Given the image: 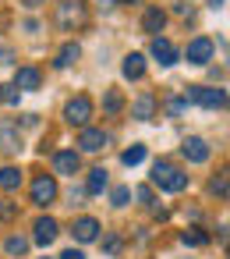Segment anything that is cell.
<instances>
[{
	"mask_svg": "<svg viewBox=\"0 0 230 259\" xmlns=\"http://www.w3.org/2000/svg\"><path fill=\"white\" fill-rule=\"evenodd\" d=\"M71 234H75L78 245H89V241L99 238V220H96V217H78L75 227H71Z\"/></svg>",
	"mask_w": 230,
	"mask_h": 259,
	"instance_id": "13",
	"label": "cell"
},
{
	"mask_svg": "<svg viewBox=\"0 0 230 259\" xmlns=\"http://www.w3.org/2000/svg\"><path fill=\"white\" fill-rule=\"evenodd\" d=\"M163 25H166V11H159V8H149V11L142 15V29H145L149 36H159V32H163Z\"/></svg>",
	"mask_w": 230,
	"mask_h": 259,
	"instance_id": "16",
	"label": "cell"
},
{
	"mask_svg": "<svg viewBox=\"0 0 230 259\" xmlns=\"http://www.w3.org/2000/svg\"><path fill=\"white\" fill-rule=\"evenodd\" d=\"M0 188L18 192L22 188V167H0Z\"/></svg>",
	"mask_w": 230,
	"mask_h": 259,
	"instance_id": "19",
	"label": "cell"
},
{
	"mask_svg": "<svg viewBox=\"0 0 230 259\" xmlns=\"http://www.w3.org/2000/svg\"><path fill=\"white\" fill-rule=\"evenodd\" d=\"M18 217V202H8V199H0V224H11Z\"/></svg>",
	"mask_w": 230,
	"mask_h": 259,
	"instance_id": "27",
	"label": "cell"
},
{
	"mask_svg": "<svg viewBox=\"0 0 230 259\" xmlns=\"http://www.w3.org/2000/svg\"><path fill=\"white\" fill-rule=\"evenodd\" d=\"M121 75H124V78H131V82H135V78H142V75H145V57H142V54H128V57H124V64H121Z\"/></svg>",
	"mask_w": 230,
	"mask_h": 259,
	"instance_id": "17",
	"label": "cell"
},
{
	"mask_svg": "<svg viewBox=\"0 0 230 259\" xmlns=\"http://www.w3.org/2000/svg\"><path fill=\"white\" fill-rule=\"evenodd\" d=\"M82 199H85V188H71V206H82Z\"/></svg>",
	"mask_w": 230,
	"mask_h": 259,
	"instance_id": "34",
	"label": "cell"
},
{
	"mask_svg": "<svg viewBox=\"0 0 230 259\" xmlns=\"http://www.w3.org/2000/svg\"><path fill=\"white\" fill-rule=\"evenodd\" d=\"M53 22H57L61 32H78V29H85V22H89V4H85V0H61V4L53 8Z\"/></svg>",
	"mask_w": 230,
	"mask_h": 259,
	"instance_id": "1",
	"label": "cell"
},
{
	"mask_svg": "<svg viewBox=\"0 0 230 259\" xmlns=\"http://www.w3.org/2000/svg\"><path fill=\"white\" fill-rule=\"evenodd\" d=\"M39 82H43L39 68H29V64H25V68H18V71H15V82H11V85H15L18 93H36V89H39Z\"/></svg>",
	"mask_w": 230,
	"mask_h": 259,
	"instance_id": "14",
	"label": "cell"
},
{
	"mask_svg": "<svg viewBox=\"0 0 230 259\" xmlns=\"http://www.w3.org/2000/svg\"><path fill=\"white\" fill-rule=\"evenodd\" d=\"M184 107H188V103L177 96V100H170V103H166V114H170V117H181V114H184Z\"/></svg>",
	"mask_w": 230,
	"mask_h": 259,
	"instance_id": "30",
	"label": "cell"
},
{
	"mask_svg": "<svg viewBox=\"0 0 230 259\" xmlns=\"http://www.w3.org/2000/svg\"><path fill=\"white\" fill-rule=\"evenodd\" d=\"M209 4H212V8H223V0H209Z\"/></svg>",
	"mask_w": 230,
	"mask_h": 259,
	"instance_id": "38",
	"label": "cell"
},
{
	"mask_svg": "<svg viewBox=\"0 0 230 259\" xmlns=\"http://www.w3.org/2000/svg\"><path fill=\"white\" fill-rule=\"evenodd\" d=\"M121 245H124V241H121V234H106V238H103V252H106V255H117V252H121Z\"/></svg>",
	"mask_w": 230,
	"mask_h": 259,
	"instance_id": "29",
	"label": "cell"
},
{
	"mask_svg": "<svg viewBox=\"0 0 230 259\" xmlns=\"http://www.w3.org/2000/svg\"><path fill=\"white\" fill-rule=\"evenodd\" d=\"M43 259H50V255H43Z\"/></svg>",
	"mask_w": 230,
	"mask_h": 259,
	"instance_id": "40",
	"label": "cell"
},
{
	"mask_svg": "<svg viewBox=\"0 0 230 259\" xmlns=\"http://www.w3.org/2000/svg\"><path fill=\"white\" fill-rule=\"evenodd\" d=\"M181 100H184V103H198V107H205V110H223V107H226V89H209V85H188Z\"/></svg>",
	"mask_w": 230,
	"mask_h": 259,
	"instance_id": "3",
	"label": "cell"
},
{
	"mask_svg": "<svg viewBox=\"0 0 230 259\" xmlns=\"http://www.w3.org/2000/svg\"><path fill=\"white\" fill-rule=\"evenodd\" d=\"M32 231H36V234H32V241L46 248V245H53V241H57V234H61V224H57L53 217H39Z\"/></svg>",
	"mask_w": 230,
	"mask_h": 259,
	"instance_id": "12",
	"label": "cell"
},
{
	"mask_svg": "<svg viewBox=\"0 0 230 259\" xmlns=\"http://www.w3.org/2000/svg\"><path fill=\"white\" fill-rule=\"evenodd\" d=\"M99 4H103V8H117V0H99Z\"/></svg>",
	"mask_w": 230,
	"mask_h": 259,
	"instance_id": "36",
	"label": "cell"
},
{
	"mask_svg": "<svg viewBox=\"0 0 230 259\" xmlns=\"http://www.w3.org/2000/svg\"><path fill=\"white\" fill-rule=\"evenodd\" d=\"M209 192H212L216 199H226V170H219V174L209 181Z\"/></svg>",
	"mask_w": 230,
	"mask_h": 259,
	"instance_id": "26",
	"label": "cell"
},
{
	"mask_svg": "<svg viewBox=\"0 0 230 259\" xmlns=\"http://www.w3.org/2000/svg\"><path fill=\"white\" fill-rule=\"evenodd\" d=\"M128 199H131V188L128 185H121V188H113V195H110V202L121 209V206H128Z\"/></svg>",
	"mask_w": 230,
	"mask_h": 259,
	"instance_id": "28",
	"label": "cell"
},
{
	"mask_svg": "<svg viewBox=\"0 0 230 259\" xmlns=\"http://www.w3.org/2000/svg\"><path fill=\"white\" fill-rule=\"evenodd\" d=\"M174 11H177V15H181V18H191V4H177V8H174Z\"/></svg>",
	"mask_w": 230,
	"mask_h": 259,
	"instance_id": "35",
	"label": "cell"
},
{
	"mask_svg": "<svg viewBox=\"0 0 230 259\" xmlns=\"http://www.w3.org/2000/svg\"><path fill=\"white\" fill-rule=\"evenodd\" d=\"M92 100L85 96V93H78V96H71L68 103H64V121L68 124H75V128H89V121H92Z\"/></svg>",
	"mask_w": 230,
	"mask_h": 259,
	"instance_id": "4",
	"label": "cell"
},
{
	"mask_svg": "<svg viewBox=\"0 0 230 259\" xmlns=\"http://www.w3.org/2000/svg\"><path fill=\"white\" fill-rule=\"evenodd\" d=\"M106 185H110L106 167H92V170H89V181H85V192H89V195H103Z\"/></svg>",
	"mask_w": 230,
	"mask_h": 259,
	"instance_id": "18",
	"label": "cell"
},
{
	"mask_svg": "<svg viewBox=\"0 0 230 259\" xmlns=\"http://www.w3.org/2000/svg\"><path fill=\"white\" fill-rule=\"evenodd\" d=\"M4 252H8L11 259H22V255L29 252V238H22V234H11V238L4 241Z\"/></svg>",
	"mask_w": 230,
	"mask_h": 259,
	"instance_id": "22",
	"label": "cell"
},
{
	"mask_svg": "<svg viewBox=\"0 0 230 259\" xmlns=\"http://www.w3.org/2000/svg\"><path fill=\"white\" fill-rule=\"evenodd\" d=\"M18 100H22V93L8 82V85H0V107H18Z\"/></svg>",
	"mask_w": 230,
	"mask_h": 259,
	"instance_id": "25",
	"label": "cell"
},
{
	"mask_svg": "<svg viewBox=\"0 0 230 259\" xmlns=\"http://www.w3.org/2000/svg\"><path fill=\"white\" fill-rule=\"evenodd\" d=\"M61 259H85V252H82V248H64Z\"/></svg>",
	"mask_w": 230,
	"mask_h": 259,
	"instance_id": "33",
	"label": "cell"
},
{
	"mask_svg": "<svg viewBox=\"0 0 230 259\" xmlns=\"http://www.w3.org/2000/svg\"><path fill=\"white\" fill-rule=\"evenodd\" d=\"M29 192H32V202H36V206H50V202L57 199V178H53V174H36Z\"/></svg>",
	"mask_w": 230,
	"mask_h": 259,
	"instance_id": "5",
	"label": "cell"
},
{
	"mask_svg": "<svg viewBox=\"0 0 230 259\" xmlns=\"http://www.w3.org/2000/svg\"><path fill=\"white\" fill-rule=\"evenodd\" d=\"M135 199H138V202H145V206H152V188H149V185L135 188Z\"/></svg>",
	"mask_w": 230,
	"mask_h": 259,
	"instance_id": "31",
	"label": "cell"
},
{
	"mask_svg": "<svg viewBox=\"0 0 230 259\" xmlns=\"http://www.w3.org/2000/svg\"><path fill=\"white\" fill-rule=\"evenodd\" d=\"M0 149H4V153H22V149H25V139H22L18 124L0 121Z\"/></svg>",
	"mask_w": 230,
	"mask_h": 259,
	"instance_id": "9",
	"label": "cell"
},
{
	"mask_svg": "<svg viewBox=\"0 0 230 259\" xmlns=\"http://www.w3.org/2000/svg\"><path fill=\"white\" fill-rule=\"evenodd\" d=\"M117 4H135V0H117Z\"/></svg>",
	"mask_w": 230,
	"mask_h": 259,
	"instance_id": "39",
	"label": "cell"
},
{
	"mask_svg": "<svg viewBox=\"0 0 230 259\" xmlns=\"http://www.w3.org/2000/svg\"><path fill=\"white\" fill-rule=\"evenodd\" d=\"M0 64H15V50L11 47H0Z\"/></svg>",
	"mask_w": 230,
	"mask_h": 259,
	"instance_id": "32",
	"label": "cell"
},
{
	"mask_svg": "<svg viewBox=\"0 0 230 259\" xmlns=\"http://www.w3.org/2000/svg\"><path fill=\"white\" fill-rule=\"evenodd\" d=\"M149 54L159 61V68H174V64H177V57H181V54H177V47H174L166 36H152V47H149Z\"/></svg>",
	"mask_w": 230,
	"mask_h": 259,
	"instance_id": "6",
	"label": "cell"
},
{
	"mask_svg": "<svg viewBox=\"0 0 230 259\" xmlns=\"http://www.w3.org/2000/svg\"><path fill=\"white\" fill-rule=\"evenodd\" d=\"M121 110H124V96H121V89H106V93H103V114L113 117V114H121Z\"/></svg>",
	"mask_w": 230,
	"mask_h": 259,
	"instance_id": "21",
	"label": "cell"
},
{
	"mask_svg": "<svg viewBox=\"0 0 230 259\" xmlns=\"http://www.w3.org/2000/svg\"><path fill=\"white\" fill-rule=\"evenodd\" d=\"M212 54H216V47H212V39H205V36L191 39V43H188V50H184L188 64H209V61H212Z\"/></svg>",
	"mask_w": 230,
	"mask_h": 259,
	"instance_id": "7",
	"label": "cell"
},
{
	"mask_svg": "<svg viewBox=\"0 0 230 259\" xmlns=\"http://www.w3.org/2000/svg\"><path fill=\"white\" fill-rule=\"evenodd\" d=\"M53 170L75 178V174L82 170V153H75V149H61V153H53Z\"/></svg>",
	"mask_w": 230,
	"mask_h": 259,
	"instance_id": "11",
	"label": "cell"
},
{
	"mask_svg": "<svg viewBox=\"0 0 230 259\" xmlns=\"http://www.w3.org/2000/svg\"><path fill=\"white\" fill-rule=\"evenodd\" d=\"M152 185L163 188V192H170V195H177V192L188 188V174L181 167H174L170 160H156L152 163Z\"/></svg>",
	"mask_w": 230,
	"mask_h": 259,
	"instance_id": "2",
	"label": "cell"
},
{
	"mask_svg": "<svg viewBox=\"0 0 230 259\" xmlns=\"http://www.w3.org/2000/svg\"><path fill=\"white\" fill-rule=\"evenodd\" d=\"M78 57H82V47L78 43H64L61 54H57V61H53V68H71Z\"/></svg>",
	"mask_w": 230,
	"mask_h": 259,
	"instance_id": "20",
	"label": "cell"
},
{
	"mask_svg": "<svg viewBox=\"0 0 230 259\" xmlns=\"http://www.w3.org/2000/svg\"><path fill=\"white\" fill-rule=\"evenodd\" d=\"M22 4H25V8H36V0H22Z\"/></svg>",
	"mask_w": 230,
	"mask_h": 259,
	"instance_id": "37",
	"label": "cell"
},
{
	"mask_svg": "<svg viewBox=\"0 0 230 259\" xmlns=\"http://www.w3.org/2000/svg\"><path fill=\"white\" fill-rule=\"evenodd\" d=\"M106 146H110V135L103 128H82V135H78V149L82 153H99Z\"/></svg>",
	"mask_w": 230,
	"mask_h": 259,
	"instance_id": "8",
	"label": "cell"
},
{
	"mask_svg": "<svg viewBox=\"0 0 230 259\" xmlns=\"http://www.w3.org/2000/svg\"><path fill=\"white\" fill-rule=\"evenodd\" d=\"M142 160H145V146H131V149L121 153V163H124V167H138Z\"/></svg>",
	"mask_w": 230,
	"mask_h": 259,
	"instance_id": "24",
	"label": "cell"
},
{
	"mask_svg": "<svg viewBox=\"0 0 230 259\" xmlns=\"http://www.w3.org/2000/svg\"><path fill=\"white\" fill-rule=\"evenodd\" d=\"M181 153H184L188 163H205V160H209V146H205L202 135H188V139L181 142Z\"/></svg>",
	"mask_w": 230,
	"mask_h": 259,
	"instance_id": "10",
	"label": "cell"
},
{
	"mask_svg": "<svg viewBox=\"0 0 230 259\" xmlns=\"http://www.w3.org/2000/svg\"><path fill=\"white\" fill-rule=\"evenodd\" d=\"M181 241H184V245H195V248H198V245H209V234H205L202 227H188V231H181Z\"/></svg>",
	"mask_w": 230,
	"mask_h": 259,
	"instance_id": "23",
	"label": "cell"
},
{
	"mask_svg": "<svg viewBox=\"0 0 230 259\" xmlns=\"http://www.w3.org/2000/svg\"><path fill=\"white\" fill-rule=\"evenodd\" d=\"M131 117H138V121H152V117H156V96H152V93H142V96L131 103Z\"/></svg>",
	"mask_w": 230,
	"mask_h": 259,
	"instance_id": "15",
	"label": "cell"
}]
</instances>
